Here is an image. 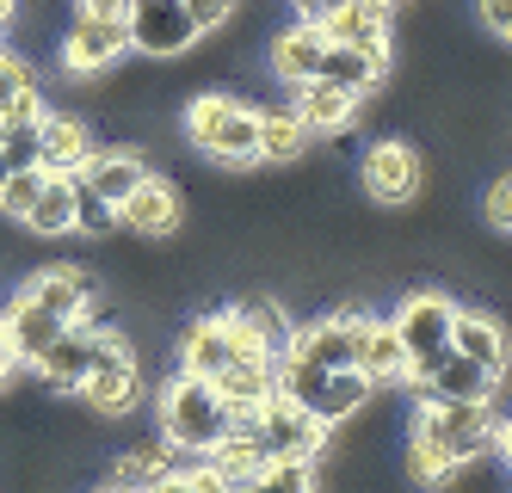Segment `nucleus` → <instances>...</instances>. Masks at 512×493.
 Listing matches in <instances>:
<instances>
[{
  "label": "nucleus",
  "instance_id": "nucleus-1",
  "mask_svg": "<svg viewBox=\"0 0 512 493\" xmlns=\"http://www.w3.org/2000/svg\"><path fill=\"white\" fill-rule=\"evenodd\" d=\"M229 432H235V407L216 395V383H204V376H192V370H179L173 383L161 389V438L173 450L210 457Z\"/></svg>",
  "mask_w": 512,
  "mask_h": 493
},
{
  "label": "nucleus",
  "instance_id": "nucleus-2",
  "mask_svg": "<svg viewBox=\"0 0 512 493\" xmlns=\"http://www.w3.org/2000/svg\"><path fill=\"white\" fill-rule=\"evenodd\" d=\"M186 136L223 167H253L260 161V111H247L229 93H198L186 105Z\"/></svg>",
  "mask_w": 512,
  "mask_h": 493
},
{
  "label": "nucleus",
  "instance_id": "nucleus-3",
  "mask_svg": "<svg viewBox=\"0 0 512 493\" xmlns=\"http://www.w3.org/2000/svg\"><path fill=\"white\" fill-rule=\"evenodd\" d=\"M235 426L260 444V457H321V438H327V426L315 420L303 401H290L284 389H272V395L253 407L247 420H235Z\"/></svg>",
  "mask_w": 512,
  "mask_h": 493
},
{
  "label": "nucleus",
  "instance_id": "nucleus-4",
  "mask_svg": "<svg viewBox=\"0 0 512 493\" xmlns=\"http://www.w3.org/2000/svg\"><path fill=\"white\" fill-rule=\"evenodd\" d=\"M414 438H426L451 469H463L469 457H482L494 444V413H488V401H426Z\"/></svg>",
  "mask_w": 512,
  "mask_h": 493
},
{
  "label": "nucleus",
  "instance_id": "nucleus-5",
  "mask_svg": "<svg viewBox=\"0 0 512 493\" xmlns=\"http://www.w3.org/2000/svg\"><path fill=\"white\" fill-rule=\"evenodd\" d=\"M451 321H457V302H445V296H408L395 309V333L408 346V383H420L451 352Z\"/></svg>",
  "mask_w": 512,
  "mask_h": 493
},
{
  "label": "nucleus",
  "instance_id": "nucleus-6",
  "mask_svg": "<svg viewBox=\"0 0 512 493\" xmlns=\"http://www.w3.org/2000/svg\"><path fill=\"white\" fill-rule=\"evenodd\" d=\"M75 395H87L93 413H130V407H136V395H142V370H136V352L124 346L118 333L99 339V358H93V370L81 376Z\"/></svg>",
  "mask_w": 512,
  "mask_h": 493
},
{
  "label": "nucleus",
  "instance_id": "nucleus-7",
  "mask_svg": "<svg viewBox=\"0 0 512 493\" xmlns=\"http://www.w3.org/2000/svg\"><path fill=\"white\" fill-rule=\"evenodd\" d=\"M198 19L186 0H130V50L142 56H179L198 44Z\"/></svg>",
  "mask_w": 512,
  "mask_h": 493
},
{
  "label": "nucleus",
  "instance_id": "nucleus-8",
  "mask_svg": "<svg viewBox=\"0 0 512 493\" xmlns=\"http://www.w3.org/2000/svg\"><path fill=\"white\" fill-rule=\"evenodd\" d=\"M247 352H260V346H253V339L229 321V309H223V315H204L186 339H179V370H192V376H204V383H216V376H223L235 358H247Z\"/></svg>",
  "mask_w": 512,
  "mask_h": 493
},
{
  "label": "nucleus",
  "instance_id": "nucleus-9",
  "mask_svg": "<svg viewBox=\"0 0 512 493\" xmlns=\"http://www.w3.org/2000/svg\"><path fill=\"white\" fill-rule=\"evenodd\" d=\"M124 50H130V19H118V13H75V25H68V37H62V68L68 74H99V68H112Z\"/></svg>",
  "mask_w": 512,
  "mask_h": 493
},
{
  "label": "nucleus",
  "instance_id": "nucleus-10",
  "mask_svg": "<svg viewBox=\"0 0 512 493\" xmlns=\"http://www.w3.org/2000/svg\"><path fill=\"white\" fill-rule=\"evenodd\" d=\"M99 339H105V333H99L93 321H68V327L50 339V346H44L38 376H44L56 395H75V389H81V376H87L93 358H99Z\"/></svg>",
  "mask_w": 512,
  "mask_h": 493
},
{
  "label": "nucleus",
  "instance_id": "nucleus-11",
  "mask_svg": "<svg viewBox=\"0 0 512 493\" xmlns=\"http://www.w3.org/2000/svg\"><path fill=\"white\" fill-rule=\"evenodd\" d=\"M358 309H340V315H327V321H309V327H297L290 333V352L297 358H309V364H321V370H346V364H358Z\"/></svg>",
  "mask_w": 512,
  "mask_h": 493
},
{
  "label": "nucleus",
  "instance_id": "nucleus-12",
  "mask_svg": "<svg viewBox=\"0 0 512 493\" xmlns=\"http://www.w3.org/2000/svg\"><path fill=\"white\" fill-rule=\"evenodd\" d=\"M364 192L377 204H408L420 192V155L408 142H377L364 155Z\"/></svg>",
  "mask_w": 512,
  "mask_h": 493
},
{
  "label": "nucleus",
  "instance_id": "nucleus-13",
  "mask_svg": "<svg viewBox=\"0 0 512 493\" xmlns=\"http://www.w3.org/2000/svg\"><path fill=\"white\" fill-rule=\"evenodd\" d=\"M25 296L44 302V309L62 315V321H93V296H99V284H93V272H81V265H50V272L25 278Z\"/></svg>",
  "mask_w": 512,
  "mask_h": 493
},
{
  "label": "nucleus",
  "instance_id": "nucleus-14",
  "mask_svg": "<svg viewBox=\"0 0 512 493\" xmlns=\"http://www.w3.org/2000/svg\"><path fill=\"white\" fill-rule=\"evenodd\" d=\"M494 383H500V376H494L488 364H475V358H463V352L451 346L414 389H420L426 401H494Z\"/></svg>",
  "mask_w": 512,
  "mask_h": 493
},
{
  "label": "nucleus",
  "instance_id": "nucleus-15",
  "mask_svg": "<svg viewBox=\"0 0 512 493\" xmlns=\"http://www.w3.org/2000/svg\"><path fill=\"white\" fill-rule=\"evenodd\" d=\"M118 222L130 235H142V241H161V235H173L179 229V192L161 179V173H149L136 185V192L118 204Z\"/></svg>",
  "mask_w": 512,
  "mask_h": 493
},
{
  "label": "nucleus",
  "instance_id": "nucleus-16",
  "mask_svg": "<svg viewBox=\"0 0 512 493\" xmlns=\"http://www.w3.org/2000/svg\"><path fill=\"white\" fill-rule=\"evenodd\" d=\"M93 155V130L75 111H44L38 118V167L44 173H81Z\"/></svg>",
  "mask_w": 512,
  "mask_h": 493
},
{
  "label": "nucleus",
  "instance_id": "nucleus-17",
  "mask_svg": "<svg viewBox=\"0 0 512 493\" xmlns=\"http://www.w3.org/2000/svg\"><path fill=\"white\" fill-rule=\"evenodd\" d=\"M327 44H358V50H389V0H340L327 19Z\"/></svg>",
  "mask_w": 512,
  "mask_h": 493
},
{
  "label": "nucleus",
  "instance_id": "nucleus-18",
  "mask_svg": "<svg viewBox=\"0 0 512 493\" xmlns=\"http://www.w3.org/2000/svg\"><path fill=\"white\" fill-rule=\"evenodd\" d=\"M0 327H7V346H13V358H19V364H38V358H44V346H50V339H56L68 321H62V315H50L44 302H31V296L19 290V296L7 302V315H0Z\"/></svg>",
  "mask_w": 512,
  "mask_h": 493
},
{
  "label": "nucleus",
  "instance_id": "nucleus-19",
  "mask_svg": "<svg viewBox=\"0 0 512 493\" xmlns=\"http://www.w3.org/2000/svg\"><path fill=\"white\" fill-rule=\"evenodd\" d=\"M75 179L87 185V192H99L105 204L118 210V204L136 192V185L149 179V167H142V155H130V148H93V155H87V167H81Z\"/></svg>",
  "mask_w": 512,
  "mask_h": 493
},
{
  "label": "nucleus",
  "instance_id": "nucleus-20",
  "mask_svg": "<svg viewBox=\"0 0 512 493\" xmlns=\"http://www.w3.org/2000/svg\"><path fill=\"white\" fill-rule=\"evenodd\" d=\"M358 99L364 93H352V87H340V81H327V74H315V81H297V118L309 124V136L315 130H346L352 124V111H358Z\"/></svg>",
  "mask_w": 512,
  "mask_h": 493
},
{
  "label": "nucleus",
  "instance_id": "nucleus-21",
  "mask_svg": "<svg viewBox=\"0 0 512 493\" xmlns=\"http://www.w3.org/2000/svg\"><path fill=\"white\" fill-rule=\"evenodd\" d=\"M321 56H327V31H321L315 19H303V25H290L278 44H272V74H278L284 87L315 81V74H321Z\"/></svg>",
  "mask_w": 512,
  "mask_h": 493
},
{
  "label": "nucleus",
  "instance_id": "nucleus-22",
  "mask_svg": "<svg viewBox=\"0 0 512 493\" xmlns=\"http://www.w3.org/2000/svg\"><path fill=\"white\" fill-rule=\"evenodd\" d=\"M44 118V93H38V74L19 50H0V130L7 124H38Z\"/></svg>",
  "mask_w": 512,
  "mask_h": 493
},
{
  "label": "nucleus",
  "instance_id": "nucleus-23",
  "mask_svg": "<svg viewBox=\"0 0 512 493\" xmlns=\"http://www.w3.org/2000/svg\"><path fill=\"white\" fill-rule=\"evenodd\" d=\"M19 229L44 235V241L75 235V173H50V179H44V192L31 198V210L19 216Z\"/></svg>",
  "mask_w": 512,
  "mask_h": 493
},
{
  "label": "nucleus",
  "instance_id": "nucleus-24",
  "mask_svg": "<svg viewBox=\"0 0 512 493\" xmlns=\"http://www.w3.org/2000/svg\"><path fill=\"white\" fill-rule=\"evenodd\" d=\"M358 370L371 376V383H395V376H408V346H401L395 321H358Z\"/></svg>",
  "mask_w": 512,
  "mask_h": 493
},
{
  "label": "nucleus",
  "instance_id": "nucleus-25",
  "mask_svg": "<svg viewBox=\"0 0 512 493\" xmlns=\"http://www.w3.org/2000/svg\"><path fill=\"white\" fill-rule=\"evenodd\" d=\"M371 389H377V383H371V376H364L358 364H346V370H327V376H321V383H315V395H309L303 407L315 413V420H321V426H340V420H346V413H358V407H364V395H371Z\"/></svg>",
  "mask_w": 512,
  "mask_h": 493
},
{
  "label": "nucleus",
  "instance_id": "nucleus-26",
  "mask_svg": "<svg viewBox=\"0 0 512 493\" xmlns=\"http://www.w3.org/2000/svg\"><path fill=\"white\" fill-rule=\"evenodd\" d=\"M229 321H235V327H241L253 346L266 352V358H284V352H290V333H297V327H290V315L278 309L272 296H247V302H235Z\"/></svg>",
  "mask_w": 512,
  "mask_h": 493
},
{
  "label": "nucleus",
  "instance_id": "nucleus-27",
  "mask_svg": "<svg viewBox=\"0 0 512 493\" xmlns=\"http://www.w3.org/2000/svg\"><path fill=\"white\" fill-rule=\"evenodd\" d=\"M321 74L327 81H340L352 93H371L383 74H389V50H358V44H327L321 56Z\"/></svg>",
  "mask_w": 512,
  "mask_h": 493
},
{
  "label": "nucleus",
  "instance_id": "nucleus-28",
  "mask_svg": "<svg viewBox=\"0 0 512 493\" xmlns=\"http://www.w3.org/2000/svg\"><path fill=\"white\" fill-rule=\"evenodd\" d=\"M451 346H457L463 358H475V364H488L494 376H506V333H500L488 315H463V309H457V321H451Z\"/></svg>",
  "mask_w": 512,
  "mask_h": 493
},
{
  "label": "nucleus",
  "instance_id": "nucleus-29",
  "mask_svg": "<svg viewBox=\"0 0 512 493\" xmlns=\"http://www.w3.org/2000/svg\"><path fill=\"white\" fill-rule=\"evenodd\" d=\"M309 148V124L297 111H260V161H297Z\"/></svg>",
  "mask_w": 512,
  "mask_h": 493
},
{
  "label": "nucleus",
  "instance_id": "nucleus-30",
  "mask_svg": "<svg viewBox=\"0 0 512 493\" xmlns=\"http://www.w3.org/2000/svg\"><path fill=\"white\" fill-rule=\"evenodd\" d=\"M44 179H50V173H44L38 161H25V167H13L7 179H0V216H13V222H19V216L31 210V198L44 192Z\"/></svg>",
  "mask_w": 512,
  "mask_h": 493
},
{
  "label": "nucleus",
  "instance_id": "nucleus-31",
  "mask_svg": "<svg viewBox=\"0 0 512 493\" xmlns=\"http://www.w3.org/2000/svg\"><path fill=\"white\" fill-rule=\"evenodd\" d=\"M260 487H278V493L315 487V457H266L260 463Z\"/></svg>",
  "mask_w": 512,
  "mask_h": 493
},
{
  "label": "nucleus",
  "instance_id": "nucleus-32",
  "mask_svg": "<svg viewBox=\"0 0 512 493\" xmlns=\"http://www.w3.org/2000/svg\"><path fill=\"white\" fill-rule=\"evenodd\" d=\"M112 222H118V210L105 204L99 192H87V185L75 179V235H105Z\"/></svg>",
  "mask_w": 512,
  "mask_h": 493
},
{
  "label": "nucleus",
  "instance_id": "nucleus-33",
  "mask_svg": "<svg viewBox=\"0 0 512 493\" xmlns=\"http://www.w3.org/2000/svg\"><path fill=\"white\" fill-rule=\"evenodd\" d=\"M192 7V19H198V31H216L229 13H235V0H186Z\"/></svg>",
  "mask_w": 512,
  "mask_h": 493
},
{
  "label": "nucleus",
  "instance_id": "nucleus-34",
  "mask_svg": "<svg viewBox=\"0 0 512 493\" xmlns=\"http://www.w3.org/2000/svg\"><path fill=\"white\" fill-rule=\"evenodd\" d=\"M488 222H494V229H512V179H500L488 192Z\"/></svg>",
  "mask_w": 512,
  "mask_h": 493
},
{
  "label": "nucleus",
  "instance_id": "nucleus-35",
  "mask_svg": "<svg viewBox=\"0 0 512 493\" xmlns=\"http://www.w3.org/2000/svg\"><path fill=\"white\" fill-rule=\"evenodd\" d=\"M506 19H512V0H482V25L488 31H506Z\"/></svg>",
  "mask_w": 512,
  "mask_h": 493
},
{
  "label": "nucleus",
  "instance_id": "nucleus-36",
  "mask_svg": "<svg viewBox=\"0 0 512 493\" xmlns=\"http://www.w3.org/2000/svg\"><path fill=\"white\" fill-rule=\"evenodd\" d=\"M75 13H118V19H130V0H75Z\"/></svg>",
  "mask_w": 512,
  "mask_h": 493
},
{
  "label": "nucleus",
  "instance_id": "nucleus-37",
  "mask_svg": "<svg viewBox=\"0 0 512 493\" xmlns=\"http://www.w3.org/2000/svg\"><path fill=\"white\" fill-rule=\"evenodd\" d=\"M334 7H340V0H297V13H303V19H327Z\"/></svg>",
  "mask_w": 512,
  "mask_h": 493
},
{
  "label": "nucleus",
  "instance_id": "nucleus-38",
  "mask_svg": "<svg viewBox=\"0 0 512 493\" xmlns=\"http://www.w3.org/2000/svg\"><path fill=\"white\" fill-rule=\"evenodd\" d=\"M13 370H19V358H13V346H7V327H0V383H7Z\"/></svg>",
  "mask_w": 512,
  "mask_h": 493
},
{
  "label": "nucleus",
  "instance_id": "nucleus-39",
  "mask_svg": "<svg viewBox=\"0 0 512 493\" xmlns=\"http://www.w3.org/2000/svg\"><path fill=\"white\" fill-rule=\"evenodd\" d=\"M7 19H13V0H0V31H7Z\"/></svg>",
  "mask_w": 512,
  "mask_h": 493
},
{
  "label": "nucleus",
  "instance_id": "nucleus-40",
  "mask_svg": "<svg viewBox=\"0 0 512 493\" xmlns=\"http://www.w3.org/2000/svg\"><path fill=\"white\" fill-rule=\"evenodd\" d=\"M494 438H500V444H506V457H512V426H506V432H494Z\"/></svg>",
  "mask_w": 512,
  "mask_h": 493
},
{
  "label": "nucleus",
  "instance_id": "nucleus-41",
  "mask_svg": "<svg viewBox=\"0 0 512 493\" xmlns=\"http://www.w3.org/2000/svg\"><path fill=\"white\" fill-rule=\"evenodd\" d=\"M13 173V161H7V148H0V179H7Z\"/></svg>",
  "mask_w": 512,
  "mask_h": 493
},
{
  "label": "nucleus",
  "instance_id": "nucleus-42",
  "mask_svg": "<svg viewBox=\"0 0 512 493\" xmlns=\"http://www.w3.org/2000/svg\"><path fill=\"white\" fill-rule=\"evenodd\" d=\"M500 37H506V44H512V19H506V31H500Z\"/></svg>",
  "mask_w": 512,
  "mask_h": 493
},
{
  "label": "nucleus",
  "instance_id": "nucleus-43",
  "mask_svg": "<svg viewBox=\"0 0 512 493\" xmlns=\"http://www.w3.org/2000/svg\"><path fill=\"white\" fill-rule=\"evenodd\" d=\"M506 463H512V457H506Z\"/></svg>",
  "mask_w": 512,
  "mask_h": 493
}]
</instances>
